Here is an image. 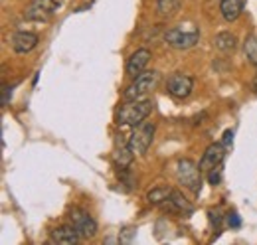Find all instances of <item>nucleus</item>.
I'll use <instances>...</instances> for the list:
<instances>
[{
	"label": "nucleus",
	"mask_w": 257,
	"mask_h": 245,
	"mask_svg": "<svg viewBox=\"0 0 257 245\" xmlns=\"http://www.w3.org/2000/svg\"><path fill=\"white\" fill-rule=\"evenodd\" d=\"M153 111V103L149 99H135V101H127L125 107H121L119 115H117V122L121 127H137L139 122H143Z\"/></svg>",
	"instance_id": "f257e3e1"
},
{
	"label": "nucleus",
	"mask_w": 257,
	"mask_h": 245,
	"mask_svg": "<svg viewBox=\"0 0 257 245\" xmlns=\"http://www.w3.org/2000/svg\"><path fill=\"white\" fill-rule=\"evenodd\" d=\"M176 178H178V182L182 184L184 188L192 190L194 194H198L200 188H202V170L190 158L178 160V164H176Z\"/></svg>",
	"instance_id": "f03ea898"
},
{
	"label": "nucleus",
	"mask_w": 257,
	"mask_h": 245,
	"mask_svg": "<svg viewBox=\"0 0 257 245\" xmlns=\"http://www.w3.org/2000/svg\"><path fill=\"white\" fill-rule=\"evenodd\" d=\"M67 217H69V225H73V229L81 235V239H89V237L97 235V221L87 210L71 208Z\"/></svg>",
	"instance_id": "7ed1b4c3"
},
{
	"label": "nucleus",
	"mask_w": 257,
	"mask_h": 245,
	"mask_svg": "<svg viewBox=\"0 0 257 245\" xmlns=\"http://www.w3.org/2000/svg\"><path fill=\"white\" fill-rule=\"evenodd\" d=\"M155 122H139L135 127V131L131 133L127 145L131 147V151L135 154H145L149 151L151 143H153V137H155Z\"/></svg>",
	"instance_id": "20e7f679"
},
{
	"label": "nucleus",
	"mask_w": 257,
	"mask_h": 245,
	"mask_svg": "<svg viewBox=\"0 0 257 245\" xmlns=\"http://www.w3.org/2000/svg\"><path fill=\"white\" fill-rule=\"evenodd\" d=\"M164 40H166L168 46H172L176 50H190L200 42V32L194 26H190V28L178 26V28H172V30L166 32Z\"/></svg>",
	"instance_id": "39448f33"
},
{
	"label": "nucleus",
	"mask_w": 257,
	"mask_h": 245,
	"mask_svg": "<svg viewBox=\"0 0 257 245\" xmlns=\"http://www.w3.org/2000/svg\"><path fill=\"white\" fill-rule=\"evenodd\" d=\"M157 83H159V71H143L141 75L135 77V81L125 89L123 99L125 101H135V99L143 97L145 93L151 91Z\"/></svg>",
	"instance_id": "423d86ee"
},
{
	"label": "nucleus",
	"mask_w": 257,
	"mask_h": 245,
	"mask_svg": "<svg viewBox=\"0 0 257 245\" xmlns=\"http://www.w3.org/2000/svg\"><path fill=\"white\" fill-rule=\"evenodd\" d=\"M58 12L56 0H30L24 8V18L28 22H48Z\"/></svg>",
	"instance_id": "0eeeda50"
},
{
	"label": "nucleus",
	"mask_w": 257,
	"mask_h": 245,
	"mask_svg": "<svg viewBox=\"0 0 257 245\" xmlns=\"http://www.w3.org/2000/svg\"><path fill=\"white\" fill-rule=\"evenodd\" d=\"M166 89L176 99H186L194 89V79L190 75H184V73H174L168 77Z\"/></svg>",
	"instance_id": "6e6552de"
},
{
	"label": "nucleus",
	"mask_w": 257,
	"mask_h": 245,
	"mask_svg": "<svg viewBox=\"0 0 257 245\" xmlns=\"http://www.w3.org/2000/svg\"><path fill=\"white\" fill-rule=\"evenodd\" d=\"M224 156H225V145L224 143H214V145H210L206 149V153H204L198 166H200L202 172H210L212 168H218L222 164Z\"/></svg>",
	"instance_id": "1a4fd4ad"
},
{
	"label": "nucleus",
	"mask_w": 257,
	"mask_h": 245,
	"mask_svg": "<svg viewBox=\"0 0 257 245\" xmlns=\"http://www.w3.org/2000/svg\"><path fill=\"white\" fill-rule=\"evenodd\" d=\"M8 46L16 54H28L38 46V34H34V32H14L8 38Z\"/></svg>",
	"instance_id": "9d476101"
},
{
	"label": "nucleus",
	"mask_w": 257,
	"mask_h": 245,
	"mask_svg": "<svg viewBox=\"0 0 257 245\" xmlns=\"http://www.w3.org/2000/svg\"><path fill=\"white\" fill-rule=\"evenodd\" d=\"M161 210L168 212V214H182V215H188L194 212V206L176 190H172V194L168 196V200H164L161 206Z\"/></svg>",
	"instance_id": "9b49d317"
},
{
	"label": "nucleus",
	"mask_w": 257,
	"mask_h": 245,
	"mask_svg": "<svg viewBox=\"0 0 257 245\" xmlns=\"http://www.w3.org/2000/svg\"><path fill=\"white\" fill-rule=\"evenodd\" d=\"M81 235L73 229V225H62V227H56L50 235V243H58V245H75L79 243Z\"/></svg>",
	"instance_id": "f8f14e48"
},
{
	"label": "nucleus",
	"mask_w": 257,
	"mask_h": 245,
	"mask_svg": "<svg viewBox=\"0 0 257 245\" xmlns=\"http://www.w3.org/2000/svg\"><path fill=\"white\" fill-rule=\"evenodd\" d=\"M149 61H151V52L149 50H137L127 61V75H131V77L141 75Z\"/></svg>",
	"instance_id": "ddd939ff"
},
{
	"label": "nucleus",
	"mask_w": 257,
	"mask_h": 245,
	"mask_svg": "<svg viewBox=\"0 0 257 245\" xmlns=\"http://www.w3.org/2000/svg\"><path fill=\"white\" fill-rule=\"evenodd\" d=\"M220 12L225 22H235L243 12V0H222Z\"/></svg>",
	"instance_id": "4468645a"
},
{
	"label": "nucleus",
	"mask_w": 257,
	"mask_h": 245,
	"mask_svg": "<svg viewBox=\"0 0 257 245\" xmlns=\"http://www.w3.org/2000/svg\"><path fill=\"white\" fill-rule=\"evenodd\" d=\"M214 46H216L220 52H231V50L237 46V40H235V36H233L231 32H220V34H216V38H214Z\"/></svg>",
	"instance_id": "2eb2a0df"
},
{
	"label": "nucleus",
	"mask_w": 257,
	"mask_h": 245,
	"mask_svg": "<svg viewBox=\"0 0 257 245\" xmlns=\"http://www.w3.org/2000/svg\"><path fill=\"white\" fill-rule=\"evenodd\" d=\"M182 2L180 0H157V10L162 18H172L174 14H178Z\"/></svg>",
	"instance_id": "dca6fc26"
},
{
	"label": "nucleus",
	"mask_w": 257,
	"mask_h": 245,
	"mask_svg": "<svg viewBox=\"0 0 257 245\" xmlns=\"http://www.w3.org/2000/svg\"><path fill=\"white\" fill-rule=\"evenodd\" d=\"M170 194H172V188H168V186H159V188H153V190L147 194V200H149V204H153V206H161L164 200H168Z\"/></svg>",
	"instance_id": "f3484780"
},
{
	"label": "nucleus",
	"mask_w": 257,
	"mask_h": 245,
	"mask_svg": "<svg viewBox=\"0 0 257 245\" xmlns=\"http://www.w3.org/2000/svg\"><path fill=\"white\" fill-rule=\"evenodd\" d=\"M133 158H135V153L131 151V147H128V145L121 147V149H117V151L113 153V160H115L121 168H127L128 164L133 162Z\"/></svg>",
	"instance_id": "a211bd4d"
},
{
	"label": "nucleus",
	"mask_w": 257,
	"mask_h": 245,
	"mask_svg": "<svg viewBox=\"0 0 257 245\" xmlns=\"http://www.w3.org/2000/svg\"><path fill=\"white\" fill-rule=\"evenodd\" d=\"M243 52L249 63L257 65V36H247L245 44H243Z\"/></svg>",
	"instance_id": "6ab92c4d"
},
{
	"label": "nucleus",
	"mask_w": 257,
	"mask_h": 245,
	"mask_svg": "<svg viewBox=\"0 0 257 245\" xmlns=\"http://www.w3.org/2000/svg\"><path fill=\"white\" fill-rule=\"evenodd\" d=\"M208 180H210V184H212V186H218V184H220V180H222L220 166H218V168H212V170L208 172Z\"/></svg>",
	"instance_id": "aec40b11"
},
{
	"label": "nucleus",
	"mask_w": 257,
	"mask_h": 245,
	"mask_svg": "<svg viewBox=\"0 0 257 245\" xmlns=\"http://www.w3.org/2000/svg\"><path fill=\"white\" fill-rule=\"evenodd\" d=\"M227 225L229 227H239L241 225V219L237 214H227Z\"/></svg>",
	"instance_id": "412c9836"
},
{
	"label": "nucleus",
	"mask_w": 257,
	"mask_h": 245,
	"mask_svg": "<svg viewBox=\"0 0 257 245\" xmlns=\"http://www.w3.org/2000/svg\"><path fill=\"white\" fill-rule=\"evenodd\" d=\"M10 95H12V87L4 85V87H2V107L8 105V97H10Z\"/></svg>",
	"instance_id": "4be33fe9"
},
{
	"label": "nucleus",
	"mask_w": 257,
	"mask_h": 245,
	"mask_svg": "<svg viewBox=\"0 0 257 245\" xmlns=\"http://www.w3.org/2000/svg\"><path fill=\"white\" fill-rule=\"evenodd\" d=\"M231 139H233V133H231V131H225V133H224V141H222V143H224L225 147H229Z\"/></svg>",
	"instance_id": "5701e85b"
},
{
	"label": "nucleus",
	"mask_w": 257,
	"mask_h": 245,
	"mask_svg": "<svg viewBox=\"0 0 257 245\" xmlns=\"http://www.w3.org/2000/svg\"><path fill=\"white\" fill-rule=\"evenodd\" d=\"M253 91L257 93V71H255V77H253Z\"/></svg>",
	"instance_id": "b1692460"
}]
</instances>
